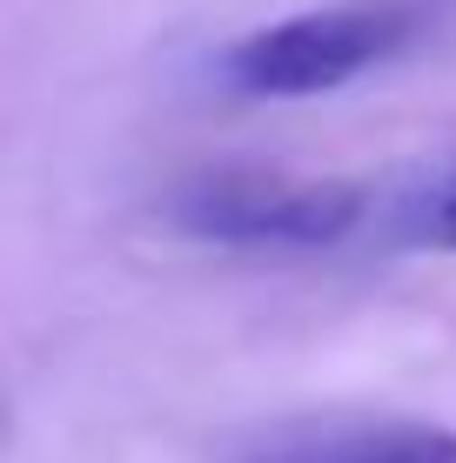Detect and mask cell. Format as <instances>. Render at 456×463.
<instances>
[{"mask_svg":"<svg viewBox=\"0 0 456 463\" xmlns=\"http://www.w3.org/2000/svg\"><path fill=\"white\" fill-rule=\"evenodd\" d=\"M369 222V188L342 175L201 168L168 188V229L215 249H329Z\"/></svg>","mask_w":456,"mask_h":463,"instance_id":"1","label":"cell"},{"mask_svg":"<svg viewBox=\"0 0 456 463\" xmlns=\"http://www.w3.org/2000/svg\"><path fill=\"white\" fill-rule=\"evenodd\" d=\"M248 463H456V430H443V423H316V430H275Z\"/></svg>","mask_w":456,"mask_h":463,"instance_id":"3","label":"cell"},{"mask_svg":"<svg viewBox=\"0 0 456 463\" xmlns=\"http://www.w3.org/2000/svg\"><path fill=\"white\" fill-rule=\"evenodd\" d=\"M410 7H322L295 14V21L256 27L235 47L215 54L228 94L242 101H309V94H336L342 81L369 74L410 41Z\"/></svg>","mask_w":456,"mask_h":463,"instance_id":"2","label":"cell"},{"mask_svg":"<svg viewBox=\"0 0 456 463\" xmlns=\"http://www.w3.org/2000/svg\"><path fill=\"white\" fill-rule=\"evenodd\" d=\"M376 229L389 249H423V255H456V162H430L403 175L376 202Z\"/></svg>","mask_w":456,"mask_h":463,"instance_id":"4","label":"cell"}]
</instances>
